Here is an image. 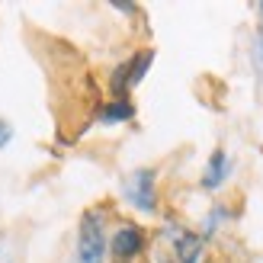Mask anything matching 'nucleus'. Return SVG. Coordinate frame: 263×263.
<instances>
[{"instance_id": "f257e3e1", "label": "nucleus", "mask_w": 263, "mask_h": 263, "mask_svg": "<svg viewBox=\"0 0 263 263\" xmlns=\"http://www.w3.org/2000/svg\"><path fill=\"white\" fill-rule=\"evenodd\" d=\"M106 209H87L77 228V263H106Z\"/></svg>"}, {"instance_id": "f03ea898", "label": "nucleus", "mask_w": 263, "mask_h": 263, "mask_svg": "<svg viewBox=\"0 0 263 263\" xmlns=\"http://www.w3.org/2000/svg\"><path fill=\"white\" fill-rule=\"evenodd\" d=\"M151 64H154V48H138L132 58H125L122 64H116V71L109 74L112 100H128V93L144 81V74H148Z\"/></svg>"}, {"instance_id": "9d476101", "label": "nucleus", "mask_w": 263, "mask_h": 263, "mask_svg": "<svg viewBox=\"0 0 263 263\" xmlns=\"http://www.w3.org/2000/svg\"><path fill=\"white\" fill-rule=\"evenodd\" d=\"M0 263H13V260H10V254H4V251H0Z\"/></svg>"}, {"instance_id": "6e6552de", "label": "nucleus", "mask_w": 263, "mask_h": 263, "mask_svg": "<svg viewBox=\"0 0 263 263\" xmlns=\"http://www.w3.org/2000/svg\"><path fill=\"white\" fill-rule=\"evenodd\" d=\"M10 141H13V125L0 119V151H4V148H7Z\"/></svg>"}, {"instance_id": "423d86ee", "label": "nucleus", "mask_w": 263, "mask_h": 263, "mask_svg": "<svg viewBox=\"0 0 263 263\" xmlns=\"http://www.w3.org/2000/svg\"><path fill=\"white\" fill-rule=\"evenodd\" d=\"M228 174H231V157H228V151L225 148H215L212 154H209V161H205V167H202V190H209V193H215L221 183L228 180Z\"/></svg>"}, {"instance_id": "0eeeda50", "label": "nucleus", "mask_w": 263, "mask_h": 263, "mask_svg": "<svg viewBox=\"0 0 263 263\" xmlns=\"http://www.w3.org/2000/svg\"><path fill=\"white\" fill-rule=\"evenodd\" d=\"M97 119L100 125H122L135 119V103L132 100H106L103 106L97 109Z\"/></svg>"}, {"instance_id": "1a4fd4ad", "label": "nucleus", "mask_w": 263, "mask_h": 263, "mask_svg": "<svg viewBox=\"0 0 263 263\" xmlns=\"http://www.w3.org/2000/svg\"><path fill=\"white\" fill-rule=\"evenodd\" d=\"M254 61H257V71L263 74V29L257 35V42H254Z\"/></svg>"}, {"instance_id": "20e7f679", "label": "nucleus", "mask_w": 263, "mask_h": 263, "mask_svg": "<svg viewBox=\"0 0 263 263\" xmlns=\"http://www.w3.org/2000/svg\"><path fill=\"white\" fill-rule=\"evenodd\" d=\"M144 247H148V234H144V228L135 225V221H122V225L116 228L112 241H109L112 263H141Z\"/></svg>"}, {"instance_id": "7ed1b4c3", "label": "nucleus", "mask_w": 263, "mask_h": 263, "mask_svg": "<svg viewBox=\"0 0 263 263\" xmlns=\"http://www.w3.org/2000/svg\"><path fill=\"white\" fill-rule=\"evenodd\" d=\"M122 196L132 209H138L144 215H154L157 212V170L154 167L132 170L122 183Z\"/></svg>"}, {"instance_id": "39448f33", "label": "nucleus", "mask_w": 263, "mask_h": 263, "mask_svg": "<svg viewBox=\"0 0 263 263\" xmlns=\"http://www.w3.org/2000/svg\"><path fill=\"white\" fill-rule=\"evenodd\" d=\"M170 244H174V263H199L202 260V234L190 228H174L170 231Z\"/></svg>"}]
</instances>
